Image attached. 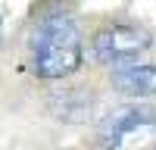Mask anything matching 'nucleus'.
I'll return each instance as SVG.
<instances>
[{"label":"nucleus","mask_w":156,"mask_h":150,"mask_svg":"<svg viewBox=\"0 0 156 150\" xmlns=\"http://www.w3.org/2000/svg\"><path fill=\"white\" fill-rule=\"evenodd\" d=\"M28 50H31L34 72L47 81H59L78 72L84 53H81V31H78L75 16L66 9L47 12L31 28Z\"/></svg>","instance_id":"obj_1"},{"label":"nucleus","mask_w":156,"mask_h":150,"mask_svg":"<svg viewBox=\"0 0 156 150\" xmlns=\"http://www.w3.org/2000/svg\"><path fill=\"white\" fill-rule=\"evenodd\" d=\"M153 44V34L144 28V25H128V22H119V25H106L94 34V56L106 66H119V62H128L134 59L137 53Z\"/></svg>","instance_id":"obj_2"},{"label":"nucleus","mask_w":156,"mask_h":150,"mask_svg":"<svg viewBox=\"0 0 156 150\" xmlns=\"http://www.w3.org/2000/svg\"><path fill=\"white\" fill-rule=\"evenodd\" d=\"M153 122H156V112L150 106H122V109H115L112 116H106L100 122V144L112 150L131 131L144 128V125H153Z\"/></svg>","instance_id":"obj_3"},{"label":"nucleus","mask_w":156,"mask_h":150,"mask_svg":"<svg viewBox=\"0 0 156 150\" xmlns=\"http://www.w3.org/2000/svg\"><path fill=\"white\" fill-rule=\"evenodd\" d=\"M109 84L128 97H156V66H119L112 69Z\"/></svg>","instance_id":"obj_4"},{"label":"nucleus","mask_w":156,"mask_h":150,"mask_svg":"<svg viewBox=\"0 0 156 150\" xmlns=\"http://www.w3.org/2000/svg\"><path fill=\"white\" fill-rule=\"evenodd\" d=\"M50 109L62 122H84L90 112V94L78 91V88H62V91L50 94Z\"/></svg>","instance_id":"obj_5"}]
</instances>
